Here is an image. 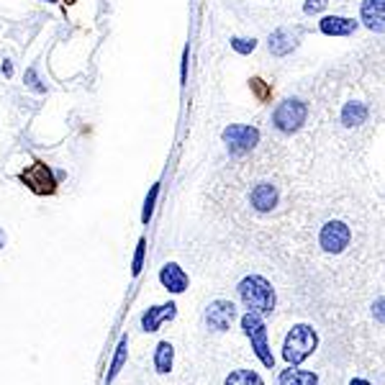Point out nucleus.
Masks as SVG:
<instances>
[{
  "label": "nucleus",
  "instance_id": "nucleus-1",
  "mask_svg": "<svg viewBox=\"0 0 385 385\" xmlns=\"http://www.w3.org/2000/svg\"><path fill=\"white\" fill-rule=\"evenodd\" d=\"M239 298L252 314H270L275 308V290L262 275H247L239 282Z\"/></svg>",
  "mask_w": 385,
  "mask_h": 385
},
{
  "label": "nucleus",
  "instance_id": "nucleus-2",
  "mask_svg": "<svg viewBox=\"0 0 385 385\" xmlns=\"http://www.w3.org/2000/svg\"><path fill=\"white\" fill-rule=\"evenodd\" d=\"M316 344H319V339H316L314 329L306 327V324H301V327H293V332L285 337L282 357L288 359L290 365H301L303 359H308L311 354H314Z\"/></svg>",
  "mask_w": 385,
  "mask_h": 385
},
{
  "label": "nucleus",
  "instance_id": "nucleus-3",
  "mask_svg": "<svg viewBox=\"0 0 385 385\" xmlns=\"http://www.w3.org/2000/svg\"><path fill=\"white\" fill-rule=\"evenodd\" d=\"M242 329H244V334L250 337L252 349H255V354L260 357V362H262L265 367L275 365V357H272L270 344H267V327H265V321L250 311V314L242 316Z\"/></svg>",
  "mask_w": 385,
  "mask_h": 385
},
{
  "label": "nucleus",
  "instance_id": "nucleus-4",
  "mask_svg": "<svg viewBox=\"0 0 385 385\" xmlns=\"http://www.w3.org/2000/svg\"><path fill=\"white\" fill-rule=\"evenodd\" d=\"M19 180L34 192V195H54V192H57V178L51 173V167L44 165L41 160H36L34 165L21 170Z\"/></svg>",
  "mask_w": 385,
  "mask_h": 385
},
{
  "label": "nucleus",
  "instance_id": "nucleus-5",
  "mask_svg": "<svg viewBox=\"0 0 385 385\" xmlns=\"http://www.w3.org/2000/svg\"><path fill=\"white\" fill-rule=\"evenodd\" d=\"M306 115H308L306 103L298 101V98H288V101H282L275 108L272 123H275V128L282 131V134H293V131H298L306 123Z\"/></svg>",
  "mask_w": 385,
  "mask_h": 385
},
{
  "label": "nucleus",
  "instance_id": "nucleus-6",
  "mask_svg": "<svg viewBox=\"0 0 385 385\" xmlns=\"http://www.w3.org/2000/svg\"><path fill=\"white\" fill-rule=\"evenodd\" d=\"M352 242V231L344 221H329L319 231V247L327 255H342Z\"/></svg>",
  "mask_w": 385,
  "mask_h": 385
},
{
  "label": "nucleus",
  "instance_id": "nucleus-7",
  "mask_svg": "<svg viewBox=\"0 0 385 385\" xmlns=\"http://www.w3.org/2000/svg\"><path fill=\"white\" fill-rule=\"evenodd\" d=\"M224 141L229 144V152L234 157H242V154L252 152L260 141V131L255 126H242V123H234L224 131Z\"/></svg>",
  "mask_w": 385,
  "mask_h": 385
},
{
  "label": "nucleus",
  "instance_id": "nucleus-8",
  "mask_svg": "<svg viewBox=\"0 0 385 385\" xmlns=\"http://www.w3.org/2000/svg\"><path fill=\"white\" fill-rule=\"evenodd\" d=\"M234 319H237V308L229 301H213L211 306H208V311H205L208 327L216 329V332H226Z\"/></svg>",
  "mask_w": 385,
  "mask_h": 385
},
{
  "label": "nucleus",
  "instance_id": "nucleus-9",
  "mask_svg": "<svg viewBox=\"0 0 385 385\" xmlns=\"http://www.w3.org/2000/svg\"><path fill=\"white\" fill-rule=\"evenodd\" d=\"M175 316H178V306L173 301L165 303V306H152L141 316V329L144 332H157L162 327V321H173Z\"/></svg>",
  "mask_w": 385,
  "mask_h": 385
},
{
  "label": "nucleus",
  "instance_id": "nucleus-10",
  "mask_svg": "<svg viewBox=\"0 0 385 385\" xmlns=\"http://www.w3.org/2000/svg\"><path fill=\"white\" fill-rule=\"evenodd\" d=\"M370 121V106L362 101H349L342 106V113H339V123L346 128H357L362 123Z\"/></svg>",
  "mask_w": 385,
  "mask_h": 385
},
{
  "label": "nucleus",
  "instance_id": "nucleus-11",
  "mask_svg": "<svg viewBox=\"0 0 385 385\" xmlns=\"http://www.w3.org/2000/svg\"><path fill=\"white\" fill-rule=\"evenodd\" d=\"M362 24L375 34H385V0H365L362 3Z\"/></svg>",
  "mask_w": 385,
  "mask_h": 385
},
{
  "label": "nucleus",
  "instance_id": "nucleus-12",
  "mask_svg": "<svg viewBox=\"0 0 385 385\" xmlns=\"http://www.w3.org/2000/svg\"><path fill=\"white\" fill-rule=\"evenodd\" d=\"M160 282H162V288H167L170 293H185L188 290L185 270L175 262H167L165 267L160 270Z\"/></svg>",
  "mask_w": 385,
  "mask_h": 385
},
{
  "label": "nucleus",
  "instance_id": "nucleus-13",
  "mask_svg": "<svg viewBox=\"0 0 385 385\" xmlns=\"http://www.w3.org/2000/svg\"><path fill=\"white\" fill-rule=\"evenodd\" d=\"M277 188L272 185V183H260V185H255V190H252L250 200L252 205H255V211L260 213H270L272 208L277 205Z\"/></svg>",
  "mask_w": 385,
  "mask_h": 385
},
{
  "label": "nucleus",
  "instance_id": "nucleus-14",
  "mask_svg": "<svg viewBox=\"0 0 385 385\" xmlns=\"http://www.w3.org/2000/svg\"><path fill=\"white\" fill-rule=\"evenodd\" d=\"M319 29L321 34H327V36H349V34H354V29H357V21L342 19V16H327V19H321Z\"/></svg>",
  "mask_w": 385,
  "mask_h": 385
},
{
  "label": "nucleus",
  "instance_id": "nucleus-15",
  "mask_svg": "<svg viewBox=\"0 0 385 385\" xmlns=\"http://www.w3.org/2000/svg\"><path fill=\"white\" fill-rule=\"evenodd\" d=\"M126 357H128V337L123 334L121 339H118V346H115L113 359H111L108 372H106V385H111L115 380V375L121 372V367L126 365Z\"/></svg>",
  "mask_w": 385,
  "mask_h": 385
},
{
  "label": "nucleus",
  "instance_id": "nucleus-16",
  "mask_svg": "<svg viewBox=\"0 0 385 385\" xmlns=\"http://www.w3.org/2000/svg\"><path fill=\"white\" fill-rule=\"evenodd\" d=\"M173 359H175V349L170 342H160L157 349H154V370L157 372H170L173 370Z\"/></svg>",
  "mask_w": 385,
  "mask_h": 385
},
{
  "label": "nucleus",
  "instance_id": "nucleus-17",
  "mask_svg": "<svg viewBox=\"0 0 385 385\" xmlns=\"http://www.w3.org/2000/svg\"><path fill=\"white\" fill-rule=\"evenodd\" d=\"M319 378H316L314 372H306V370H282L280 372V385H316Z\"/></svg>",
  "mask_w": 385,
  "mask_h": 385
},
{
  "label": "nucleus",
  "instance_id": "nucleus-18",
  "mask_svg": "<svg viewBox=\"0 0 385 385\" xmlns=\"http://www.w3.org/2000/svg\"><path fill=\"white\" fill-rule=\"evenodd\" d=\"M295 46L293 36H290L285 29H280V31H275L272 36H270V51L272 54H277V57H285V54H290Z\"/></svg>",
  "mask_w": 385,
  "mask_h": 385
},
{
  "label": "nucleus",
  "instance_id": "nucleus-19",
  "mask_svg": "<svg viewBox=\"0 0 385 385\" xmlns=\"http://www.w3.org/2000/svg\"><path fill=\"white\" fill-rule=\"evenodd\" d=\"M226 385H265L255 370H234L226 378Z\"/></svg>",
  "mask_w": 385,
  "mask_h": 385
},
{
  "label": "nucleus",
  "instance_id": "nucleus-20",
  "mask_svg": "<svg viewBox=\"0 0 385 385\" xmlns=\"http://www.w3.org/2000/svg\"><path fill=\"white\" fill-rule=\"evenodd\" d=\"M144 257H147V239L141 237L136 242V252H134V260H131V275H139L141 267H144Z\"/></svg>",
  "mask_w": 385,
  "mask_h": 385
},
{
  "label": "nucleus",
  "instance_id": "nucleus-21",
  "mask_svg": "<svg viewBox=\"0 0 385 385\" xmlns=\"http://www.w3.org/2000/svg\"><path fill=\"white\" fill-rule=\"evenodd\" d=\"M250 88H252V93L257 96V101L260 103H267L270 98H272V88H270L265 80H260V77H252L250 80Z\"/></svg>",
  "mask_w": 385,
  "mask_h": 385
},
{
  "label": "nucleus",
  "instance_id": "nucleus-22",
  "mask_svg": "<svg viewBox=\"0 0 385 385\" xmlns=\"http://www.w3.org/2000/svg\"><path fill=\"white\" fill-rule=\"evenodd\" d=\"M157 195H160V183H154L152 190H149V195H147V200H144V211H141V221H144V224H149V218H152Z\"/></svg>",
  "mask_w": 385,
  "mask_h": 385
},
{
  "label": "nucleus",
  "instance_id": "nucleus-23",
  "mask_svg": "<svg viewBox=\"0 0 385 385\" xmlns=\"http://www.w3.org/2000/svg\"><path fill=\"white\" fill-rule=\"evenodd\" d=\"M231 49L239 51V54H252V51L257 49V41H255V38L237 36V38H231Z\"/></svg>",
  "mask_w": 385,
  "mask_h": 385
},
{
  "label": "nucleus",
  "instance_id": "nucleus-24",
  "mask_svg": "<svg viewBox=\"0 0 385 385\" xmlns=\"http://www.w3.org/2000/svg\"><path fill=\"white\" fill-rule=\"evenodd\" d=\"M24 80H26V85H29V88H34V90H36V93H44V85H41V83H38V77H36V70H26V77H24Z\"/></svg>",
  "mask_w": 385,
  "mask_h": 385
},
{
  "label": "nucleus",
  "instance_id": "nucleus-25",
  "mask_svg": "<svg viewBox=\"0 0 385 385\" xmlns=\"http://www.w3.org/2000/svg\"><path fill=\"white\" fill-rule=\"evenodd\" d=\"M327 3L329 0H306V6H303V11L311 16V13H319V11H324L327 8Z\"/></svg>",
  "mask_w": 385,
  "mask_h": 385
},
{
  "label": "nucleus",
  "instance_id": "nucleus-26",
  "mask_svg": "<svg viewBox=\"0 0 385 385\" xmlns=\"http://www.w3.org/2000/svg\"><path fill=\"white\" fill-rule=\"evenodd\" d=\"M185 77H188V49L183 51V83H185Z\"/></svg>",
  "mask_w": 385,
  "mask_h": 385
},
{
  "label": "nucleus",
  "instance_id": "nucleus-27",
  "mask_svg": "<svg viewBox=\"0 0 385 385\" xmlns=\"http://www.w3.org/2000/svg\"><path fill=\"white\" fill-rule=\"evenodd\" d=\"M3 75H6V77H11V75H13V64L8 62V59H6V62H3Z\"/></svg>",
  "mask_w": 385,
  "mask_h": 385
},
{
  "label": "nucleus",
  "instance_id": "nucleus-28",
  "mask_svg": "<svg viewBox=\"0 0 385 385\" xmlns=\"http://www.w3.org/2000/svg\"><path fill=\"white\" fill-rule=\"evenodd\" d=\"M352 385H370L367 380H352Z\"/></svg>",
  "mask_w": 385,
  "mask_h": 385
},
{
  "label": "nucleus",
  "instance_id": "nucleus-29",
  "mask_svg": "<svg viewBox=\"0 0 385 385\" xmlns=\"http://www.w3.org/2000/svg\"><path fill=\"white\" fill-rule=\"evenodd\" d=\"M62 3H64V6H75L77 0H62Z\"/></svg>",
  "mask_w": 385,
  "mask_h": 385
},
{
  "label": "nucleus",
  "instance_id": "nucleus-30",
  "mask_svg": "<svg viewBox=\"0 0 385 385\" xmlns=\"http://www.w3.org/2000/svg\"><path fill=\"white\" fill-rule=\"evenodd\" d=\"M3 242H6V237H3V231H0V247H3Z\"/></svg>",
  "mask_w": 385,
  "mask_h": 385
},
{
  "label": "nucleus",
  "instance_id": "nucleus-31",
  "mask_svg": "<svg viewBox=\"0 0 385 385\" xmlns=\"http://www.w3.org/2000/svg\"><path fill=\"white\" fill-rule=\"evenodd\" d=\"M44 3H54V0H44Z\"/></svg>",
  "mask_w": 385,
  "mask_h": 385
}]
</instances>
